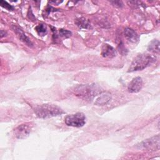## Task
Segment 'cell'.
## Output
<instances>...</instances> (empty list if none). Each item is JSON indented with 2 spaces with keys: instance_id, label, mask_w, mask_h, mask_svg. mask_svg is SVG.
I'll return each instance as SVG.
<instances>
[{
  "instance_id": "obj_11",
  "label": "cell",
  "mask_w": 160,
  "mask_h": 160,
  "mask_svg": "<svg viewBox=\"0 0 160 160\" xmlns=\"http://www.w3.org/2000/svg\"><path fill=\"white\" fill-rule=\"evenodd\" d=\"M111 99V94L109 93H105L103 94H101L95 102V104L98 106H103L106 104H107Z\"/></svg>"
},
{
  "instance_id": "obj_4",
  "label": "cell",
  "mask_w": 160,
  "mask_h": 160,
  "mask_svg": "<svg viewBox=\"0 0 160 160\" xmlns=\"http://www.w3.org/2000/svg\"><path fill=\"white\" fill-rule=\"evenodd\" d=\"M64 122L69 126L80 128L86 124V116L82 112L69 114L64 118Z\"/></svg>"
},
{
  "instance_id": "obj_17",
  "label": "cell",
  "mask_w": 160,
  "mask_h": 160,
  "mask_svg": "<svg viewBox=\"0 0 160 160\" xmlns=\"http://www.w3.org/2000/svg\"><path fill=\"white\" fill-rule=\"evenodd\" d=\"M118 48L119 49V52L123 54V55H126L128 52V50L124 48V46H123V44L122 43H121L119 46H118Z\"/></svg>"
},
{
  "instance_id": "obj_12",
  "label": "cell",
  "mask_w": 160,
  "mask_h": 160,
  "mask_svg": "<svg viewBox=\"0 0 160 160\" xmlns=\"http://www.w3.org/2000/svg\"><path fill=\"white\" fill-rule=\"evenodd\" d=\"M159 41L157 39H154L149 43L148 49V51L154 52V53H159Z\"/></svg>"
},
{
  "instance_id": "obj_3",
  "label": "cell",
  "mask_w": 160,
  "mask_h": 160,
  "mask_svg": "<svg viewBox=\"0 0 160 160\" xmlns=\"http://www.w3.org/2000/svg\"><path fill=\"white\" fill-rule=\"evenodd\" d=\"M76 94L79 96H82L84 97H92L101 93L100 88L96 84H88L82 85L77 87L75 89Z\"/></svg>"
},
{
  "instance_id": "obj_15",
  "label": "cell",
  "mask_w": 160,
  "mask_h": 160,
  "mask_svg": "<svg viewBox=\"0 0 160 160\" xmlns=\"http://www.w3.org/2000/svg\"><path fill=\"white\" fill-rule=\"evenodd\" d=\"M0 5L1 7L5 8L6 9H7L8 11H13L14 9V6L9 4L8 2L5 1H2V0L0 1Z\"/></svg>"
},
{
  "instance_id": "obj_19",
  "label": "cell",
  "mask_w": 160,
  "mask_h": 160,
  "mask_svg": "<svg viewBox=\"0 0 160 160\" xmlns=\"http://www.w3.org/2000/svg\"><path fill=\"white\" fill-rule=\"evenodd\" d=\"M6 32L5 31L1 30V38H2L3 36H6Z\"/></svg>"
},
{
  "instance_id": "obj_5",
  "label": "cell",
  "mask_w": 160,
  "mask_h": 160,
  "mask_svg": "<svg viewBox=\"0 0 160 160\" xmlns=\"http://www.w3.org/2000/svg\"><path fill=\"white\" fill-rule=\"evenodd\" d=\"M34 124L32 122H25L19 125L14 130V134L18 139H22L29 136Z\"/></svg>"
},
{
  "instance_id": "obj_2",
  "label": "cell",
  "mask_w": 160,
  "mask_h": 160,
  "mask_svg": "<svg viewBox=\"0 0 160 160\" xmlns=\"http://www.w3.org/2000/svg\"><path fill=\"white\" fill-rule=\"evenodd\" d=\"M34 111L36 116L40 118H49L62 114V109L59 106L51 104H43L34 108Z\"/></svg>"
},
{
  "instance_id": "obj_14",
  "label": "cell",
  "mask_w": 160,
  "mask_h": 160,
  "mask_svg": "<svg viewBox=\"0 0 160 160\" xmlns=\"http://www.w3.org/2000/svg\"><path fill=\"white\" fill-rule=\"evenodd\" d=\"M35 30L36 31L37 33L41 36H45L47 34V27L45 24H40L39 25H38L36 28H35Z\"/></svg>"
},
{
  "instance_id": "obj_13",
  "label": "cell",
  "mask_w": 160,
  "mask_h": 160,
  "mask_svg": "<svg viewBox=\"0 0 160 160\" xmlns=\"http://www.w3.org/2000/svg\"><path fill=\"white\" fill-rule=\"evenodd\" d=\"M75 23L77 26L82 29H89L91 28V24L89 23L88 20H86L84 18H78L76 20Z\"/></svg>"
},
{
  "instance_id": "obj_16",
  "label": "cell",
  "mask_w": 160,
  "mask_h": 160,
  "mask_svg": "<svg viewBox=\"0 0 160 160\" xmlns=\"http://www.w3.org/2000/svg\"><path fill=\"white\" fill-rule=\"evenodd\" d=\"M59 34L61 36H63L65 38L70 37L72 34V32L68 30L64 29H59Z\"/></svg>"
},
{
  "instance_id": "obj_8",
  "label": "cell",
  "mask_w": 160,
  "mask_h": 160,
  "mask_svg": "<svg viewBox=\"0 0 160 160\" xmlns=\"http://www.w3.org/2000/svg\"><path fill=\"white\" fill-rule=\"evenodd\" d=\"M11 28H12V29L13 30V31L17 35L18 38L19 39V40L22 41L24 43H25L27 46H28L29 47L32 46L33 44H32V42L31 41L30 39L25 34V33L22 31V30L21 29H20L19 28H18L16 26H12Z\"/></svg>"
},
{
  "instance_id": "obj_9",
  "label": "cell",
  "mask_w": 160,
  "mask_h": 160,
  "mask_svg": "<svg viewBox=\"0 0 160 160\" xmlns=\"http://www.w3.org/2000/svg\"><path fill=\"white\" fill-rule=\"evenodd\" d=\"M101 55L106 58H112L116 56V51L112 46L105 43L101 48Z\"/></svg>"
},
{
  "instance_id": "obj_6",
  "label": "cell",
  "mask_w": 160,
  "mask_h": 160,
  "mask_svg": "<svg viewBox=\"0 0 160 160\" xmlns=\"http://www.w3.org/2000/svg\"><path fill=\"white\" fill-rule=\"evenodd\" d=\"M159 141H160L159 135L158 134L151 138L144 140L140 144L139 146L141 148H142L149 151H158L159 150V146H160Z\"/></svg>"
},
{
  "instance_id": "obj_10",
  "label": "cell",
  "mask_w": 160,
  "mask_h": 160,
  "mask_svg": "<svg viewBox=\"0 0 160 160\" xmlns=\"http://www.w3.org/2000/svg\"><path fill=\"white\" fill-rule=\"evenodd\" d=\"M124 36L130 42L136 43L139 40V36L137 32L131 28H127L124 29Z\"/></svg>"
},
{
  "instance_id": "obj_7",
  "label": "cell",
  "mask_w": 160,
  "mask_h": 160,
  "mask_svg": "<svg viewBox=\"0 0 160 160\" xmlns=\"http://www.w3.org/2000/svg\"><path fill=\"white\" fill-rule=\"evenodd\" d=\"M142 79L141 77H136L133 78L128 86V90L129 92L136 93L139 92L142 88Z\"/></svg>"
},
{
  "instance_id": "obj_1",
  "label": "cell",
  "mask_w": 160,
  "mask_h": 160,
  "mask_svg": "<svg viewBox=\"0 0 160 160\" xmlns=\"http://www.w3.org/2000/svg\"><path fill=\"white\" fill-rule=\"evenodd\" d=\"M156 61V58L149 54H141L132 60L128 72L141 71L150 66Z\"/></svg>"
},
{
  "instance_id": "obj_18",
  "label": "cell",
  "mask_w": 160,
  "mask_h": 160,
  "mask_svg": "<svg viewBox=\"0 0 160 160\" xmlns=\"http://www.w3.org/2000/svg\"><path fill=\"white\" fill-rule=\"evenodd\" d=\"M112 4H113L114 6H118V7H121L122 6V2L121 1H111V2Z\"/></svg>"
}]
</instances>
